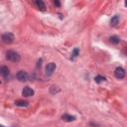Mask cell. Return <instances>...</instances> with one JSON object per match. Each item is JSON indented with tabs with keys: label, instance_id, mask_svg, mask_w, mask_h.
<instances>
[{
	"label": "cell",
	"instance_id": "cell-1",
	"mask_svg": "<svg viewBox=\"0 0 127 127\" xmlns=\"http://www.w3.org/2000/svg\"><path fill=\"white\" fill-rule=\"evenodd\" d=\"M6 59L10 62L18 63L21 60V56L19 55V53L15 52V51H12V50H9V51L6 52Z\"/></svg>",
	"mask_w": 127,
	"mask_h": 127
},
{
	"label": "cell",
	"instance_id": "cell-2",
	"mask_svg": "<svg viewBox=\"0 0 127 127\" xmlns=\"http://www.w3.org/2000/svg\"><path fill=\"white\" fill-rule=\"evenodd\" d=\"M1 39H2V42L5 43V44H12L14 42V40H15V37H14V35L12 33L8 32V33L3 34Z\"/></svg>",
	"mask_w": 127,
	"mask_h": 127
},
{
	"label": "cell",
	"instance_id": "cell-3",
	"mask_svg": "<svg viewBox=\"0 0 127 127\" xmlns=\"http://www.w3.org/2000/svg\"><path fill=\"white\" fill-rule=\"evenodd\" d=\"M55 70H56V64L55 63H49L46 65L45 71H46V74L47 75H52Z\"/></svg>",
	"mask_w": 127,
	"mask_h": 127
},
{
	"label": "cell",
	"instance_id": "cell-4",
	"mask_svg": "<svg viewBox=\"0 0 127 127\" xmlns=\"http://www.w3.org/2000/svg\"><path fill=\"white\" fill-rule=\"evenodd\" d=\"M16 76H17V78H18L20 81H27L28 78H29V74H28V72L25 71V70H19V71L17 72Z\"/></svg>",
	"mask_w": 127,
	"mask_h": 127
},
{
	"label": "cell",
	"instance_id": "cell-5",
	"mask_svg": "<svg viewBox=\"0 0 127 127\" xmlns=\"http://www.w3.org/2000/svg\"><path fill=\"white\" fill-rule=\"evenodd\" d=\"M114 74H115V76H116L117 78L122 79V78H124V76H125V70H124V68H123V67L118 66V67H116V68H115Z\"/></svg>",
	"mask_w": 127,
	"mask_h": 127
},
{
	"label": "cell",
	"instance_id": "cell-6",
	"mask_svg": "<svg viewBox=\"0 0 127 127\" xmlns=\"http://www.w3.org/2000/svg\"><path fill=\"white\" fill-rule=\"evenodd\" d=\"M34 93H35L34 90H33L31 87H29V86H25V87L23 88V90H22V94H23L24 96H26V97L33 96Z\"/></svg>",
	"mask_w": 127,
	"mask_h": 127
},
{
	"label": "cell",
	"instance_id": "cell-7",
	"mask_svg": "<svg viewBox=\"0 0 127 127\" xmlns=\"http://www.w3.org/2000/svg\"><path fill=\"white\" fill-rule=\"evenodd\" d=\"M9 73H10V70H9L8 66H6V65H0V74L2 76L7 77L9 75Z\"/></svg>",
	"mask_w": 127,
	"mask_h": 127
},
{
	"label": "cell",
	"instance_id": "cell-8",
	"mask_svg": "<svg viewBox=\"0 0 127 127\" xmlns=\"http://www.w3.org/2000/svg\"><path fill=\"white\" fill-rule=\"evenodd\" d=\"M62 119H63L64 121H65V122H71V121L75 120V116L69 115V114H64V115L62 116Z\"/></svg>",
	"mask_w": 127,
	"mask_h": 127
},
{
	"label": "cell",
	"instance_id": "cell-9",
	"mask_svg": "<svg viewBox=\"0 0 127 127\" xmlns=\"http://www.w3.org/2000/svg\"><path fill=\"white\" fill-rule=\"evenodd\" d=\"M15 104L17 106H20V107H27L29 105V102L27 100H21V99H19V100H16L15 101Z\"/></svg>",
	"mask_w": 127,
	"mask_h": 127
},
{
	"label": "cell",
	"instance_id": "cell-10",
	"mask_svg": "<svg viewBox=\"0 0 127 127\" xmlns=\"http://www.w3.org/2000/svg\"><path fill=\"white\" fill-rule=\"evenodd\" d=\"M35 4L37 5V7H38L41 11H45V10H46V5H45V3H44L42 0H37V1L35 2Z\"/></svg>",
	"mask_w": 127,
	"mask_h": 127
},
{
	"label": "cell",
	"instance_id": "cell-11",
	"mask_svg": "<svg viewBox=\"0 0 127 127\" xmlns=\"http://www.w3.org/2000/svg\"><path fill=\"white\" fill-rule=\"evenodd\" d=\"M110 24H111V26H113V27L117 26V25L119 24V16H117V15L113 16V17L111 18V20H110Z\"/></svg>",
	"mask_w": 127,
	"mask_h": 127
},
{
	"label": "cell",
	"instance_id": "cell-12",
	"mask_svg": "<svg viewBox=\"0 0 127 127\" xmlns=\"http://www.w3.org/2000/svg\"><path fill=\"white\" fill-rule=\"evenodd\" d=\"M109 41L111 44H114V45H117L120 43V38L118 36H111L109 37Z\"/></svg>",
	"mask_w": 127,
	"mask_h": 127
},
{
	"label": "cell",
	"instance_id": "cell-13",
	"mask_svg": "<svg viewBox=\"0 0 127 127\" xmlns=\"http://www.w3.org/2000/svg\"><path fill=\"white\" fill-rule=\"evenodd\" d=\"M78 54H79V50H78V48H74L73 49V51H72V53H71V57H70V60H75L76 59V57L78 56Z\"/></svg>",
	"mask_w": 127,
	"mask_h": 127
},
{
	"label": "cell",
	"instance_id": "cell-14",
	"mask_svg": "<svg viewBox=\"0 0 127 127\" xmlns=\"http://www.w3.org/2000/svg\"><path fill=\"white\" fill-rule=\"evenodd\" d=\"M60 90H61V89H60L58 86H55V85L51 86V88H50V92H51L52 94H56V93L60 92Z\"/></svg>",
	"mask_w": 127,
	"mask_h": 127
},
{
	"label": "cell",
	"instance_id": "cell-15",
	"mask_svg": "<svg viewBox=\"0 0 127 127\" xmlns=\"http://www.w3.org/2000/svg\"><path fill=\"white\" fill-rule=\"evenodd\" d=\"M94 80H95V82L100 83L101 81H104V80H105V77L102 76V75H100V74H98V75H96V76L94 77Z\"/></svg>",
	"mask_w": 127,
	"mask_h": 127
},
{
	"label": "cell",
	"instance_id": "cell-16",
	"mask_svg": "<svg viewBox=\"0 0 127 127\" xmlns=\"http://www.w3.org/2000/svg\"><path fill=\"white\" fill-rule=\"evenodd\" d=\"M54 4H55L56 6H58V7H60V6H61L60 1H58V0H55V1H54Z\"/></svg>",
	"mask_w": 127,
	"mask_h": 127
},
{
	"label": "cell",
	"instance_id": "cell-17",
	"mask_svg": "<svg viewBox=\"0 0 127 127\" xmlns=\"http://www.w3.org/2000/svg\"><path fill=\"white\" fill-rule=\"evenodd\" d=\"M0 127H4V126H2V125H0Z\"/></svg>",
	"mask_w": 127,
	"mask_h": 127
},
{
	"label": "cell",
	"instance_id": "cell-18",
	"mask_svg": "<svg viewBox=\"0 0 127 127\" xmlns=\"http://www.w3.org/2000/svg\"><path fill=\"white\" fill-rule=\"evenodd\" d=\"M0 83H1V80H0Z\"/></svg>",
	"mask_w": 127,
	"mask_h": 127
}]
</instances>
